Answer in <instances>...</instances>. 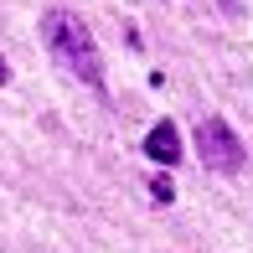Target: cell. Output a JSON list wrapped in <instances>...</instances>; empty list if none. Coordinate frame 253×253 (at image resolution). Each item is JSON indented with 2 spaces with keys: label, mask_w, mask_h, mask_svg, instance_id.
Here are the masks:
<instances>
[{
  "label": "cell",
  "mask_w": 253,
  "mask_h": 253,
  "mask_svg": "<svg viewBox=\"0 0 253 253\" xmlns=\"http://www.w3.org/2000/svg\"><path fill=\"white\" fill-rule=\"evenodd\" d=\"M150 197H155V202H170L176 191H170V181H166V176H155V181H150Z\"/></svg>",
  "instance_id": "obj_4"
},
{
  "label": "cell",
  "mask_w": 253,
  "mask_h": 253,
  "mask_svg": "<svg viewBox=\"0 0 253 253\" xmlns=\"http://www.w3.org/2000/svg\"><path fill=\"white\" fill-rule=\"evenodd\" d=\"M145 155L160 160V166H176V160H181V134H176V124H170V119H160L155 129L145 134Z\"/></svg>",
  "instance_id": "obj_3"
},
{
  "label": "cell",
  "mask_w": 253,
  "mask_h": 253,
  "mask_svg": "<svg viewBox=\"0 0 253 253\" xmlns=\"http://www.w3.org/2000/svg\"><path fill=\"white\" fill-rule=\"evenodd\" d=\"M243 140H238V129L222 119V114H202L197 119V160L207 170H217V176H238L243 170Z\"/></svg>",
  "instance_id": "obj_2"
},
{
  "label": "cell",
  "mask_w": 253,
  "mask_h": 253,
  "mask_svg": "<svg viewBox=\"0 0 253 253\" xmlns=\"http://www.w3.org/2000/svg\"><path fill=\"white\" fill-rule=\"evenodd\" d=\"M10 83V67H5V57H0V88H5Z\"/></svg>",
  "instance_id": "obj_5"
},
{
  "label": "cell",
  "mask_w": 253,
  "mask_h": 253,
  "mask_svg": "<svg viewBox=\"0 0 253 253\" xmlns=\"http://www.w3.org/2000/svg\"><path fill=\"white\" fill-rule=\"evenodd\" d=\"M42 42L78 83H88L93 93H103V57H98V42L73 10H47L42 16Z\"/></svg>",
  "instance_id": "obj_1"
}]
</instances>
